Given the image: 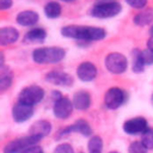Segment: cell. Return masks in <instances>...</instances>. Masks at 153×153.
<instances>
[{
    "mask_svg": "<svg viewBox=\"0 0 153 153\" xmlns=\"http://www.w3.org/2000/svg\"><path fill=\"white\" fill-rule=\"evenodd\" d=\"M76 75L81 81H92L97 76V67L92 62L85 61L79 65L76 69Z\"/></svg>",
    "mask_w": 153,
    "mask_h": 153,
    "instance_id": "4fadbf2b",
    "label": "cell"
},
{
    "mask_svg": "<svg viewBox=\"0 0 153 153\" xmlns=\"http://www.w3.org/2000/svg\"><path fill=\"white\" fill-rule=\"evenodd\" d=\"M151 103H152V105H153V93H152V97H151Z\"/></svg>",
    "mask_w": 153,
    "mask_h": 153,
    "instance_id": "836d02e7",
    "label": "cell"
},
{
    "mask_svg": "<svg viewBox=\"0 0 153 153\" xmlns=\"http://www.w3.org/2000/svg\"><path fill=\"white\" fill-rule=\"evenodd\" d=\"M50 131H51V123L45 120H39V121H36L30 127L29 135L42 139L44 136H48L50 134Z\"/></svg>",
    "mask_w": 153,
    "mask_h": 153,
    "instance_id": "5bb4252c",
    "label": "cell"
},
{
    "mask_svg": "<svg viewBox=\"0 0 153 153\" xmlns=\"http://www.w3.org/2000/svg\"><path fill=\"white\" fill-rule=\"evenodd\" d=\"M39 19V16L35 11H23L17 14L16 20L22 26H32L35 25Z\"/></svg>",
    "mask_w": 153,
    "mask_h": 153,
    "instance_id": "2e32d148",
    "label": "cell"
},
{
    "mask_svg": "<svg viewBox=\"0 0 153 153\" xmlns=\"http://www.w3.org/2000/svg\"><path fill=\"white\" fill-rule=\"evenodd\" d=\"M66 55L61 47H44L37 48L32 51V60L36 63H56L63 60Z\"/></svg>",
    "mask_w": 153,
    "mask_h": 153,
    "instance_id": "7a4b0ae2",
    "label": "cell"
},
{
    "mask_svg": "<svg viewBox=\"0 0 153 153\" xmlns=\"http://www.w3.org/2000/svg\"><path fill=\"white\" fill-rule=\"evenodd\" d=\"M32 115H33V106H30V105H26L19 102L13 105L12 117L17 123H23L27 121L29 118H31Z\"/></svg>",
    "mask_w": 153,
    "mask_h": 153,
    "instance_id": "8fae6325",
    "label": "cell"
},
{
    "mask_svg": "<svg viewBox=\"0 0 153 153\" xmlns=\"http://www.w3.org/2000/svg\"><path fill=\"white\" fill-rule=\"evenodd\" d=\"M12 72L8 67L0 66V91L5 92L12 84Z\"/></svg>",
    "mask_w": 153,
    "mask_h": 153,
    "instance_id": "ffe728a7",
    "label": "cell"
},
{
    "mask_svg": "<svg viewBox=\"0 0 153 153\" xmlns=\"http://www.w3.org/2000/svg\"><path fill=\"white\" fill-rule=\"evenodd\" d=\"M80 153H81V152H80Z\"/></svg>",
    "mask_w": 153,
    "mask_h": 153,
    "instance_id": "d590c367",
    "label": "cell"
},
{
    "mask_svg": "<svg viewBox=\"0 0 153 153\" xmlns=\"http://www.w3.org/2000/svg\"><path fill=\"white\" fill-rule=\"evenodd\" d=\"M147 48L151 49V50H153V35H151V37L147 41Z\"/></svg>",
    "mask_w": 153,
    "mask_h": 153,
    "instance_id": "4dcf8cb0",
    "label": "cell"
},
{
    "mask_svg": "<svg viewBox=\"0 0 153 153\" xmlns=\"http://www.w3.org/2000/svg\"><path fill=\"white\" fill-rule=\"evenodd\" d=\"M142 59L145 61V65H153V50L151 49H145L142 51Z\"/></svg>",
    "mask_w": 153,
    "mask_h": 153,
    "instance_id": "83f0119b",
    "label": "cell"
},
{
    "mask_svg": "<svg viewBox=\"0 0 153 153\" xmlns=\"http://www.w3.org/2000/svg\"><path fill=\"white\" fill-rule=\"evenodd\" d=\"M61 12H62V7L56 1H50V2H48L44 6V14L48 18H50V19H54V18L60 17Z\"/></svg>",
    "mask_w": 153,
    "mask_h": 153,
    "instance_id": "44dd1931",
    "label": "cell"
},
{
    "mask_svg": "<svg viewBox=\"0 0 153 153\" xmlns=\"http://www.w3.org/2000/svg\"><path fill=\"white\" fill-rule=\"evenodd\" d=\"M23 153H43L42 152V148L39 146H32V147H29L27 149H25Z\"/></svg>",
    "mask_w": 153,
    "mask_h": 153,
    "instance_id": "f546056e",
    "label": "cell"
},
{
    "mask_svg": "<svg viewBox=\"0 0 153 153\" xmlns=\"http://www.w3.org/2000/svg\"><path fill=\"white\" fill-rule=\"evenodd\" d=\"M126 2L133 8H145L147 0H126Z\"/></svg>",
    "mask_w": 153,
    "mask_h": 153,
    "instance_id": "4316f807",
    "label": "cell"
},
{
    "mask_svg": "<svg viewBox=\"0 0 153 153\" xmlns=\"http://www.w3.org/2000/svg\"><path fill=\"white\" fill-rule=\"evenodd\" d=\"M72 102H73V105L76 110H86L91 105V96L88 92L80 90V91L74 93Z\"/></svg>",
    "mask_w": 153,
    "mask_h": 153,
    "instance_id": "9a60e30c",
    "label": "cell"
},
{
    "mask_svg": "<svg viewBox=\"0 0 153 153\" xmlns=\"http://www.w3.org/2000/svg\"><path fill=\"white\" fill-rule=\"evenodd\" d=\"M73 102L67 98V97H61L60 99L54 102V106H53V112L54 116L60 118V120H66L71 116L72 111H73Z\"/></svg>",
    "mask_w": 153,
    "mask_h": 153,
    "instance_id": "ba28073f",
    "label": "cell"
},
{
    "mask_svg": "<svg viewBox=\"0 0 153 153\" xmlns=\"http://www.w3.org/2000/svg\"><path fill=\"white\" fill-rule=\"evenodd\" d=\"M131 69L135 73H141L145 69V61L142 59V51L139 49H135L133 51V63H131Z\"/></svg>",
    "mask_w": 153,
    "mask_h": 153,
    "instance_id": "7402d4cb",
    "label": "cell"
},
{
    "mask_svg": "<svg viewBox=\"0 0 153 153\" xmlns=\"http://www.w3.org/2000/svg\"><path fill=\"white\" fill-rule=\"evenodd\" d=\"M141 142L147 149H153V128H149L141 135Z\"/></svg>",
    "mask_w": 153,
    "mask_h": 153,
    "instance_id": "cb8c5ba5",
    "label": "cell"
},
{
    "mask_svg": "<svg viewBox=\"0 0 153 153\" xmlns=\"http://www.w3.org/2000/svg\"><path fill=\"white\" fill-rule=\"evenodd\" d=\"M128 153H147V148L141 141H134L129 145Z\"/></svg>",
    "mask_w": 153,
    "mask_h": 153,
    "instance_id": "d4e9b609",
    "label": "cell"
},
{
    "mask_svg": "<svg viewBox=\"0 0 153 153\" xmlns=\"http://www.w3.org/2000/svg\"><path fill=\"white\" fill-rule=\"evenodd\" d=\"M39 141H41L39 137L31 136V135L19 137V139L12 140L8 143H6V146L4 147V153H23L29 147L36 146Z\"/></svg>",
    "mask_w": 153,
    "mask_h": 153,
    "instance_id": "277c9868",
    "label": "cell"
},
{
    "mask_svg": "<svg viewBox=\"0 0 153 153\" xmlns=\"http://www.w3.org/2000/svg\"><path fill=\"white\" fill-rule=\"evenodd\" d=\"M133 22L139 26H146L151 24L153 22V8H145L140 11L137 14L134 16Z\"/></svg>",
    "mask_w": 153,
    "mask_h": 153,
    "instance_id": "d6986e66",
    "label": "cell"
},
{
    "mask_svg": "<svg viewBox=\"0 0 153 153\" xmlns=\"http://www.w3.org/2000/svg\"><path fill=\"white\" fill-rule=\"evenodd\" d=\"M109 153H120V152H117V151H112V152H109Z\"/></svg>",
    "mask_w": 153,
    "mask_h": 153,
    "instance_id": "e575fe53",
    "label": "cell"
},
{
    "mask_svg": "<svg viewBox=\"0 0 153 153\" xmlns=\"http://www.w3.org/2000/svg\"><path fill=\"white\" fill-rule=\"evenodd\" d=\"M43 98H44V90L37 85L26 86L18 94V102L30 106L41 103Z\"/></svg>",
    "mask_w": 153,
    "mask_h": 153,
    "instance_id": "3957f363",
    "label": "cell"
},
{
    "mask_svg": "<svg viewBox=\"0 0 153 153\" xmlns=\"http://www.w3.org/2000/svg\"><path fill=\"white\" fill-rule=\"evenodd\" d=\"M148 129V123L145 117H134L123 123V130L129 135L143 134Z\"/></svg>",
    "mask_w": 153,
    "mask_h": 153,
    "instance_id": "9c48e42d",
    "label": "cell"
},
{
    "mask_svg": "<svg viewBox=\"0 0 153 153\" xmlns=\"http://www.w3.org/2000/svg\"><path fill=\"white\" fill-rule=\"evenodd\" d=\"M47 32L42 27H35L29 30L24 36V42L26 43H41L45 39Z\"/></svg>",
    "mask_w": 153,
    "mask_h": 153,
    "instance_id": "ac0fdd59",
    "label": "cell"
},
{
    "mask_svg": "<svg viewBox=\"0 0 153 153\" xmlns=\"http://www.w3.org/2000/svg\"><path fill=\"white\" fill-rule=\"evenodd\" d=\"M122 10V6L117 1H108V2H99L96 4L92 10L91 14L96 18H110L117 16Z\"/></svg>",
    "mask_w": 153,
    "mask_h": 153,
    "instance_id": "5b68a950",
    "label": "cell"
},
{
    "mask_svg": "<svg viewBox=\"0 0 153 153\" xmlns=\"http://www.w3.org/2000/svg\"><path fill=\"white\" fill-rule=\"evenodd\" d=\"M45 80L48 82L57 85V86L69 87L73 85V76L68 73L62 72V71H51V72L47 73Z\"/></svg>",
    "mask_w": 153,
    "mask_h": 153,
    "instance_id": "30bf717a",
    "label": "cell"
},
{
    "mask_svg": "<svg viewBox=\"0 0 153 153\" xmlns=\"http://www.w3.org/2000/svg\"><path fill=\"white\" fill-rule=\"evenodd\" d=\"M69 133H79L84 136H90V135H92V128L88 124V122L80 118V120L75 121L73 124H71L69 127H66L63 130H61L60 135H66Z\"/></svg>",
    "mask_w": 153,
    "mask_h": 153,
    "instance_id": "7c38bea8",
    "label": "cell"
},
{
    "mask_svg": "<svg viewBox=\"0 0 153 153\" xmlns=\"http://www.w3.org/2000/svg\"><path fill=\"white\" fill-rule=\"evenodd\" d=\"M19 38V32L12 27V26H6L0 30V44L1 45H7L17 42Z\"/></svg>",
    "mask_w": 153,
    "mask_h": 153,
    "instance_id": "e0dca14e",
    "label": "cell"
},
{
    "mask_svg": "<svg viewBox=\"0 0 153 153\" xmlns=\"http://www.w3.org/2000/svg\"><path fill=\"white\" fill-rule=\"evenodd\" d=\"M88 152L90 153H102L103 151V140L100 136L94 135L88 140Z\"/></svg>",
    "mask_w": 153,
    "mask_h": 153,
    "instance_id": "603a6c76",
    "label": "cell"
},
{
    "mask_svg": "<svg viewBox=\"0 0 153 153\" xmlns=\"http://www.w3.org/2000/svg\"><path fill=\"white\" fill-rule=\"evenodd\" d=\"M54 153H74V149L69 143H60L55 147Z\"/></svg>",
    "mask_w": 153,
    "mask_h": 153,
    "instance_id": "484cf974",
    "label": "cell"
},
{
    "mask_svg": "<svg viewBox=\"0 0 153 153\" xmlns=\"http://www.w3.org/2000/svg\"><path fill=\"white\" fill-rule=\"evenodd\" d=\"M61 1H65V2H73L74 0H61Z\"/></svg>",
    "mask_w": 153,
    "mask_h": 153,
    "instance_id": "d6a6232c",
    "label": "cell"
},
{
    "mask_svg": "<svg viewBox=\"0 0 153 153\" xmlns=\"http://www.w3.org/2000/svg\"><path fill=\"white\" fill-rule=\"evenodd\" d=\"M105 67L112 74H121L128 67L127 57L121 53H110L105 57Z\"/></svg>",
    "mask_w": 153,
    "mask_h": 153,
    "instance_id": "8992f818",
    "label": "cell"
},
{
    "mask_svg": "<svg viewBox=\"0 0 153 153\" xmlns=\"http://www.w3.org/2000/svg\"><path fill=\"white\" fill-rule=\"evenodd\" d=\"M124 102V92L120 87H111L105 92L104 104L108 109L115 110L120 108Z\"/></svg>",
    "mask_w": 153,
    "mask_h": 153,
    "instance_id": "52a82bcc",
    "label": "cell"
},
{
    "mask_svg": "<svg viewBox=\"0 0 153 153\" xmlns=\"http://www.w3.org/2000/svg\"><path fill=\"white\" fill-rule=\"evenodd\" d=\"M61 35L67 38H73L76 41L93 42L102 41L106 32L102 27L96 26H81V25H68L61 29Z\"/></svg>",
    "mask_w": 153,
    "mask_h": 153,
    "instance_id": "6da1fadb",
    "label": "cell"
},
{
    "mask_svg": "<svg viewBox=\"0 0 153 153\" xmlns=\"http://www.w3.org/2000/svg\"><path fill=\"white\" fill-rule=\"evenodd\" d=\"M12 4H13L12 0H0V8L5 11V10L10 8L12 6Z\"/></svg>",
    "mask_w": 153,
    "mask_h": 153,
    "instance_id": "f1b7e54d",
    "label": "cell"
},
{
    "mask_svg": "<svg viewBox=\"0 0 153 153\" xmlns=\"http://www.w3.org/2000/svg\"><path fill=\"white\" fill-rule=\"evenodd\" d=\"M149 33H151V35H153V25H152V26H151V29H149Z\"/></svg>",
    "mask_w": 153,
    "mask_h": 153,
    "instance_id": "1f68e13d",
    "label": "cell"
}]
</instances>
